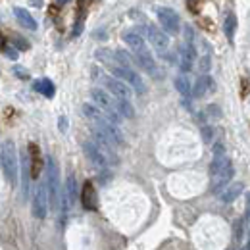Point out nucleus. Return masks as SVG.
<instances>
[{
    "label": "nucleus",
    "mask_w": 250,
    "mask_h": 250,
    "mask_svg": "<svg viewBox=\"0 0 250 250\" xmlns=\"http://www.w3.org/2000/svg\"><path fill=\"white\" fill-rule=\"evenodd\" d=\"M8 48V42H6V37L0 33V50H6Z\"/></svg>",
    "instance_id": "nucleus-34"
},
{
    "label": "nucleus",
    "mask_w": 250,
    "mask_h": 250,
    "mask_svg": "<svg viewBox=\"0 0 250 250\" xmlns=\"http://www.w3.org/2000/svg\"><path fill=\"white\" fill-rule=\"evenodd\" d=\"M124 41L127 42V46L131 48V54H133V56L148 48V46H146V42H145V39H143L139 33H135V31H125L124 33Z\"/></svg>",
    "instance_id": "nucleus-17"
},
{
    "label": "nucleus",
    "mask_w": 250,
    "mask_h": 250,
    "mask_svg": "<svg viewBox=\"0 0 250 250\" xmlns=\"http://www.w3.org/2000/svg\"><path fill=\"white\" fill-rule=\"evenodd\" d=\"M48 188H46V181H41L37 188H35V194H33V216L37 219H44L48 214Z\"/></svg>",
    "instance_id": "nucleus-9"
},
{
    "label": "nucleus",
    "mask_w": 250,
    "mask_h": 250,
    "mask_svg": "<svg viewBox=\"0 0 250 250\" xmlns=\"http://www.w3.org/2000/svg\"><path fill=\"white\" fill-rule=\"evenodd\" d=\"M81 202H83V208L89 210V212L98 210V194H96L93 181H87L81 188Z\"/></svg>",
    "instance_id": "nucleus-14"
},
{
    "label": "nucleus",
    "mask_w": 250,
    "mask_h": 250,
    "mask_svg": "<svg viewBox=\"0 0 250 250\" xmlns=\"http://www.w3.org/2000/svg\"><path fill=\"white\" fill-rule=\"evenodd\" d=\"M14 16H16V20H18L25 29H31V31L37 29V20L29 14V10H25V8H14Z\"/></svg>",
    "instance_id": "nucleus-18"
},
{
    "label": "nucleus",
    "mask_w": 250,
    "mask_h": 250,
    "mask_svg": "<svg viewBox=\"0 0 250 250\" xmlns=\"http://www.w3.org/2000/svg\"><path fill=\"white\" fill-rule=\"evenodd\" d=\"M46 188H48V202L52 210H58L62 188H60V167L52 156H46Z\"/></svg>",
    "instance_id": "nucleus-4"
},
{
    "label": "nucleus",
    "mask_w": 250,
    "mask_h": 250,
    "mask_svg": "<svg viewBox=\"0 0 250 250\" xmlns=\"http://www.w3.org/2000/svg\"><path fill=\"white\" fill-rule=\"evenodd\" d=\"M243 190H245V187H243V183H233L231 187H227L223 192H221V202H233V200H237L239 198V194H243Z\"/></svg>",
    "instance_id": "nucleus-20"
},
{
    "label": "nucleus",
    "mask_w": 250,
    "mask_h": 250,
    "mask_svg": "<svg viewBox=\"0 0 250 250\" xmlns=\"http://www.w3.org/2000/svg\"><path fill=\"white\" fill-rule=\"evenodd\" d=\"M216 93V81L210 75H200L196 79V83L192 85V96L194 98H202L206 94Z\"/></svg>",
    "instance_id": "nucleus-15"
},
{
    "label": "nucleus",
    "mask_w": 250,
    "mask_h": 250,
    "mask_svg": "<svg viewBox=\"0 0 250 250\" xmlns=\"http://www.w3.org/2000/svg\"><path fill=\"white\" fill-rule=\"evenodd\" d=\"M2 171L6 175V179L10 181V185L18 183V175H20V164H18V150H16V143L12 139H8L2 145Z\"/></svg>",
    "instance_id": "nucleus-6"
},
{
    "label": "nucleus",
    "mask_w": 250,
    "mask_h": 250,
    "mask_svg": "<svg viewBox=\"0 0 250 250\" xmlns=\"http://www.w3.org/2000/svg\"><path fill=\"white\" fill-rule=\"evenodd\" d=\"M133 56V54H131ZM133 62L137 63L139 67H143L148 75H152V77H158L160 73V67H158V63H156V60H154V56L150 54V50L146 48V50H143V52H139V54H135L133 56Z\"/></svg>",
    "instance_id": "nucleus-12"
},
{
    "label": "nucleus",
    "mask_w": 250,
    "mask_h": 250,
    "mask_svg": "<svg viewBox=\"0 0 250 250\" xmlns=\"http://www.w3.org/2000/svg\"><path fill=\"white\" fill-rule=\"evenodd\" d=\"M202 139H204L206 143H212V139H214V129H212V127H202Z\"/></svg>",
    "instance_id": "nucleus-29"
},
{
    "label": "nucleus",
    "mask_w": 250,
    "mask_h": 250,
    "mask_svg": "<svg viewBox=\"0 0 250 250\" xmlns=\"http://www.w3.org/2000/svg\"><path fill=\"white\" fill-rule=\"evenodd\" d=\"M83 152H85V156L89 158V162L93 164V166H96V167H100V169H108L112 164H110V160L102 154V150L94 145L93 141H85L83 145Z\"/></svg>",
    "instance_id": "nucleus-10"
},
{
    "label": "nucleus",
    "mask_w": 250,
    "mask_h": 250,
    "mask_svg": "<svg viewBox=\"0 0 250 250\" xmlns=\"http://www.w3.org/2000/svg\"><path fill=\"white\" fill-rule=\"evenodd\" d=\"M14 73H16L18 77H21V79H29L27 69H25V67H21V65H16V67H14Z\"/></svg>",
    "instance_id": "nucleus-30"
},
{
    "label": "nucleus",
    "mask_w": 250,
    "mask_h": 250,
    "mask_svg": "<svg viewBox=\"0 0 250 250\" xmlns=\"http://www.w3.org/2000/svg\"><path fill=\"white\" fill-rule=\"evenodd\" d=\"M245 231H247V229H245V219H239L237 225H235V239L241 241L243 235H245Z\"/></svg>",
    "instance_id": "nucleus-27"
},
{
    "label": "nucleus",
    "mask_w": 250,
    "mask_h": 250,
    "mask_svg": "<svg viewBox=\"0 0 250 250\" xmlns=\"http://www.w3.org/2000/svg\"><path fill=\"white\" fill-rule=\"evenodd\" d=\"M94 56H96L100 62L108 63L110 67H112V65H116V54H114L110 48H98V50L94 52Z\"/></svg>",
    "instance_id": "nucleus-24"
},
{
    "label": "nucleus",
    "mask_w": 250,
    "mask_h": 250,
    "mask_svg": "<svg viewBox=\"0 0 250 250\" xmlns=\"http://www.w3.org/2000/svg\"><path fill=\"white\" fill-rule=\"evenodd\" d=\"M210 65H212V56H210V54H204L202 60H200V71L206 75V73L210 71Z\"/></svg>",
    "instance_id": "nucleus-26"
},
{
    "label": "nucleus",
    "mask_w": 250,
    "mask_h": 250,
    "mask_svg": "<svg viewBox=\"0 0 250 250\" xmlns=\"http://www.w3.org/2000/svg\"><path fill=\"white\" fill-rule=\"evenodd\" d=\"M173 85H175V89L183 94V96H190L192 94V87H190V81L187 79V75H177L175 81H173Z\"/></svg>",
    "instance_id": "nucleus-23"
},
{
    "label": "nucleus",
    "mask_w": 250,
    "mask_h": 250,
    "mask_svg": "<svg viewBox=\"0 0 250 250\" xmlns=\"http://www.w3.org/2000/svg\"><path fill=\"white\" fill-rule=\"evenodd\" d=\"M60 131L65 133L67 131V122H65V116H60Z\"/></svg>",
    "instance_id": "nucleus-33"
},
{
    "label": "nucleus",
    "mask_w": 250,
    "mask_h": 250,
    "mask_svg": "<svg viewBox=\"0 0 250 250\" xmlns=\"http://www.w3.org/2000/svg\"><path fill=\"white\" fill-rule=\"evenodd\" d=\"M29 185H31V171H29V154L27 150L21 152V198H29Z\"/></svg>",
    "instance_id": "nucleus-16"
},
{
    "label": "nucleus",
    "mask_w": 250,
    "mask_h": 250,
    "mask_svg": "<svg viewBox=\"0 0 250 250\" xmlns=\"http://www.w3.org/2000/svg\"><path fill=\"white\" fill-rule=\"evenodd\" d=\"M206 116H210L212 120H218V118H221V110H219L216 104H210L206 108Z\"/></svg>",
    "instance_id": "nucleus-28"
},
{
    "label": "nucleus",
    "mask_w": 250,
    "mask_h": 250,
    "mask_svg": "<svg viewBox=\"0 0 250 250\" xmlns=\"http://www.w3.org/2000/svg\"><path fill=\"white\" fill-rule=\"evenodd\" d=\"M156 16L164 33L177 35V33L181 31V20H179V16H177V12L173 8H166V6L164 8H158Z\"/></svg>",
    "instance_id": "nucleus-8"
},
{
    "label": "nucleus",
    "mask_w": 250,
    "mask_h": 250,
    "mask_svg": "<svg viewBox=\"0 0 250 250\" xmlns=\"http://www.w3.org/2000/svg\"><path fill=\"white\" fill-rule=\"evenodd\" d=\"M33 89L37 91V93L44 94L46 98H54V94H56V89H54V83L50 81V79H39V81H35V85H33Z\"/></svg>",
    "instance_id": "nucleus-19"
},
{
    "label": "nucleus",
    "mask_w": 250,
    "mask_h": 250,
    "mask_svg": "<svg viewBox=\"0 0 250 250\" xmlns=\"http://www.w3.org/2000/svg\"><path fill=\"white\" fill-rule=\"evenodd\" d=\"M93 79L104 87L106 93H110L112 96H116V98H122V100H129V102H131L133 91H131L129 85H125L124 81H120V79H116V77H112V75H106V73H104L102 69H98V67H93Z\"/></svg>",
    "instance_id": "nucleus-3"
},
{
    "label": "nucleus",
    "mask_w": 250,
    "mask_h": 250,
    "mask_svg": "<svg viewBox=\"0 0 250 250\" xmlns=\"http://www.w3.org/2000/svg\"><path fill=\"white\" fill-rule=\"evenodd\" d=\"M194 60H196V46H194V42H183L179 46V67H181V71H190Z\"/></svg>",
    "instance_id": "nucleus-13"
},
{
    "label": "nucleus",
    "mask_w": 250,
    "mask_h": 250,
    "mask_svg": "<svg viewBox=\"0 0 250 250\" xmlns=\"http://www.w3.org/2000/svg\"><path fill=\"white\" fill-rule=\"evenodd\" d=\"M235 175V167L227 154L223 156H214L210 164V188L212 192H223V188L231 183Z\"/></svg>",
    "instance_id": "nucleus-2"
},
{
    "label": "nucleus",
    "mask_w": 250,
    "mask_h": 250,
    "mask_svg": "<svg viewBox=\"0 0 250 250\" xmlns=\"http://www.w3.org/2000/svg\"><path fill=\"white\" fill-rule=\"evenodd\" d=\"M91 98H93L94 106L98 108V110H102L108 118H110V122L112 124H116L120 127L122 124V116H120V112H118V104H116V96H112L110 93H106L104 89H91Z\"/></svg>",
    "instance_id": "nucleus-5"
},
{
    "label": "nucleus",
    "mask_w": 250,
    "mask_h": 250,
    "mask_svg": "<svg viewBox=\"0 0 250 250\" xmlns=\"http://www.w3.org/2000/svg\"><path fill=\"white\" fill-rule=\"evenodd\" d=\"M110 71H112V77H116V79L124 81L125 85H129L133 93H137V94L146 93V85H145L143 77L139 75V71L127 69V67H120V65H112Z\"/></svg>",
    "instance_id": "nucleus-7"
},
{
    "label": "nucleus",
    "mask_w": 250,
    "mask_h": 250,
    "mask_svg": "<svg viewBox=\"0 0 250 250\" xmlns=\"http://www.w3.org/2000/svg\"><path fill=\"white\" fill-rule=\"evenodd\" d=\"M16 46L21 48V50H27L29 48V42H25V39H16Z\"/></svg>",
    "instance_id": "nucleus-32"
},
{
    "label": "nucleus",
    "mask_w": 250,
    "mask_h": 250,
    "mask_svg": "<svg viewBox=\"0 0 250 250\" xmlns=\"http://www.w3.org/2000/svg\"><path fill=\"white\" fill-rule=\"evenodd\" d=\"M27 154H29V166L33 167L31 175L37 177V175H39V171H41V164H42V162H41V154H39V146L31 143V145H29V152H27Z\"/></svg>",
    "instance_id": "nucleus-21"
},
{
    "label": "nucleus",
    "mask_w": 250,
    "mask_h": 250,
    "mask_svg": "<svg viewBox=\"0 0 250 250\" xmlns=\"http://www.w3.org/2000/svg\"><path fill=\"white\" fill-rule=\"evenodd\" d=\"M146 37L150 41V44L156 48L160 54H166L167 52V46H169V39L167 35L162 31L156 25H146Z\"/></svg>",
    "instance_id": "nucleus-11"
},
{
    "label": "nucleus",
    "mask_w": 250,
    "mask_h": 250,
    "mask_svg": "<svg viewBox=\"0 0 250 250\" xmlns=\"http://www.w3.org/2000/svg\"><path fill=\"white\" fill-rule=\"evenodd\" d=\"M83 116L87 118V122L91 124V127H93L94 131H98V133H102L106 139H110L116 146L120 145H125V139H124V133H122V129L118 127L116 124H112L110 122V118L102 112V110H98L94 104H83Z\"/></svg>",
    "instance_id": "nucleus-1"
},
{
    "label": "nucleus",
    "mask_w": 250,
    "mask_h": 250,
    "mask_svg": "<svg viewBox=\"0 0 250 250\" xmlns=\"http://www.w3.org/2000/svg\"><path fill=\"white\" fill-rule=\"evenodd\" d=\"M245 229L249 233V243H247V249L250 250V192L247 194V214H245Z\"/></svg>",
    "instance_id": "nucleus-25"
},
{
    "label": "nucleus",
    "mask_w": 250,
    "mask_h": 250,
    "mask_svg": "<svg viewBox=\"0 0 250 250\" xmlns=\"http://www.w3.org/2000/svg\"><path fill=\"white\" fill-rule=\"evenodd\" d=\"M4 54H6L10 60H16V58H18V50H16V48H10V46L4 50Z\"/></svg>",
    "instance_id": "nucleus-31"
},
{
    "label": "nucleus",
    "mask_w": 250,
    "mask_h": 250,
    "mask_svg": "<svg viewBox=\"0 0 250 250\" xmlns=\"http://www.w3.org/2000/svg\"><path fill=\"white\" fill-rule=\"evenodd\" d=\"M223 31H225L227 41H229V42H233V39H235V31H237V18H235V14H227V16H225Z\"/></svg>",
    "instance_id": "nucleus-22"
}]
</instances>
